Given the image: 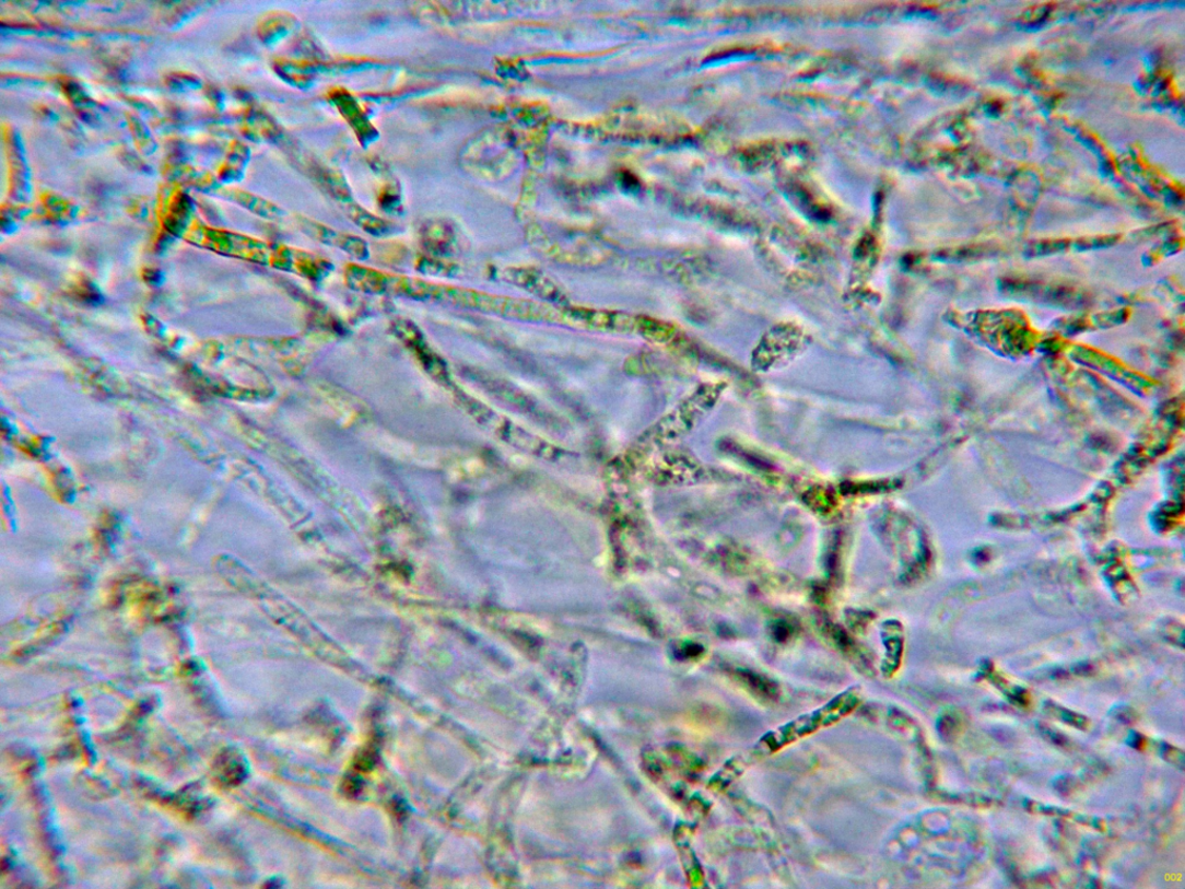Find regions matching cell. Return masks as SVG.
I'll return each instance as SVG.
<instances>
[{"label":"cell","instance_id":"obj_1","mask_svg":"<svg viewBox=\"0 0 1185 889\" xmlns=\"http://www.w3.org/2000/svg\"><path fill=\"white\" fill-rule=\"evenodd\" d=\"M808 344L809 338L801 328L779 325L766 332L754 350V369L769 372L784 367L799 358Z\"/></svg>","mask_w":1185,"mask_h":889},{"label":"cell","instance_id":"obj_2","mask_svg":"<svg viewBox=\"0 0 1185 889\" xmlns=\"http://www.w3.org/2000/svg\"><path fill=\"white\" fill-rule=\"evenodd\" d=\"M856 697L844 695L833 703L828 704L825 707L819 711V713L811 716H805L799 722L788 724L781 729V733L769 735L765 737V744L770 747L779 748L782 745L795 740L796 738L803 736L805 734H812L811 730L817 729L819 726L831 724L846 715L848 711H852L856 705Z\"/></svg>","mask_w":1185,"mask_h":889},{"label":"cell","instance_id":"obj_3","mask_svg":"<svg viewBox=\"0 0 1185 889\" xmlns=\"http://www.w3.org/2000/svg\"><path fill=\"white\" fill-rule=\"evenodd\" d=\"M301 224L305 231H308L307 233H309L313 238H318L319 241H322V243L338 246L345 252L347 248L344 245H347L349 253L353 254L355 258H363L367 253V247L359 238H353V236L331 231L310 221L301 220Z\"/></svg>","mask_w":1185,"mask_h":889}]
</instances>
